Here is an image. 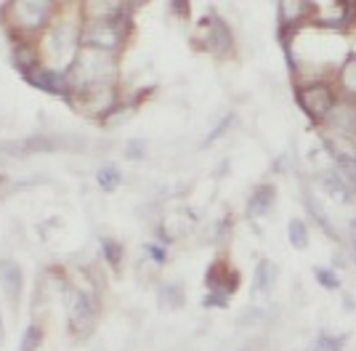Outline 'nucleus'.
<instances>
[{"label": "nucleus", "mask_w": 356, "mask_h": 351, "mask_svg": "<svg viewBox=\"0 0 356 351\" xmlns=\"http://www.w3.org/2000/svg\"><path fill=\"white\" fill-rule=\"evenodd\" d=\"M115 78V59L112 54L99 48H82L78 59H72V67L67 72V83L75 93H85L93 88H104Z\"/></svg>", "instance_id": "1"}, {"label": "nucleus", "mask_w": 356, "mask_h": 351, "mask_svg": "<svg viewBox=\"0 0 356 351\" xmlns=\"http://www.w3.org/2000/svg\"><path fill=\"white\" fill-rule=\"evenodd\" d=\"M122 21H125L122 14H115L112 19H93L80 32L85 48H99V51H107V54L118 51L120 43L125 41V32H128V27Z\"/></svg>", "instance_id": "2"}, {"label": "nucleus", "mask_w": 356, "mask_h": 351, "mask_svg": "<svg viewBox=\"0 0 356 351\" xmlns=\"http://www.w3.org/2000/svg\"><path fill=\"white\" fill-rule=\"evenodd\" d=\"M64 306L69 314V335L88 338L96 328V311L91 298L78 288H64Z\"/></svg>", "instance_id": "3"}, {"label": "nucleus", "mask_w": 356, "mask_h": 351, "mask_svg": "<svg viewBox=\"0 0 356 351\" xmlns=\"http://www.w3.org/2000/svg\"><path fill=\"white\" fill-rule=\"evenodd\" d=\"M54 14V5L51 3H43V0H19V3H11V21L19 27L21 32H35L43 30Z\"/></svg>", "instance_id": "4"}, {"label": "nucleus", "mask_w": 356, "mask_h": 351, "mask_svg": "<svg viewBox=\"0 0 356 351\" xmlns=\"http://www.w3.org/2000/svg\"><path fill=\"white\" fill-rule=\"evenodd\" d=\"M298 102H300V109H303L314 123H324V117H327L330 109L335 106V96H333L330 85L309 83L306 88L298 91Z\"/></svg>", "instance_id": "5"}, {"label": "nucleus", "mask_w": 356, "mask_h": 351, "mask_svg": "<svg viewBox=\"0 0 356 351\" xmlns=\"http://www.w3.org/2000/svg\"><path fill=\"white\" fill-rule=\"evenodd\" d=\"M27 83L45 91V93H54V96H69V83H67V75H61L56 69H48V67H35L30 69L27 75Z\"/></svg>", "instance_id": "6"}, {"label": "nucleus", "mask_w": 356, "mask_h": 351, "mask_svg": "<svg viewBox=\"0 0 356 351\" xmlns=\"http://www.w3.org/2000/svg\"><path fill=\"white\" fill-rule=\"evenodd\" d=\"M78 27L69 19H61L54 30H51V38H48V48L56 54V56H69L72 48H75V41H78Z\"/></svg>", "instance_id": "7"}, {"label": "nucleus", "mask_w": 356, "mask_h": 351, "mask_svg": "<svg viewBox=\"0 0 356 351\" xmlns=\"http://www.w3.org/2000/svg\"><path fill=\"white\" fill-rule=\"evenodd\" d=\"M324 123L333 131L343 133V136H354L356 133V104L348 102H335V106L330 109V115L324 117Z\"/></svg>", "instance_id": "8"}, {"label": "nucleus", "mask_w": 356, "mask_h": 351, "mask_svg": "<svg viewBox=\"0 0 356 351\" xmlns=\"http://www.w3.org/2000/svg\"><path fill=\"white\" fill-rule=\"evenodd\" d=\"M0 288L14 304L19 301L21 288H24V274H21V267L14 258H3L0 261Z\"/></svg>", "instance_id": "9"}, {"label": "nucleus", "mask_w": 356, "mask_h": 351, "mask_svg": "<svg viewBox=\"0 0 356 351\" xmlns=\"http://www.w3.org/2000/svg\"><path fill=\"white\" fill-rule=\"evenodd\" d=\"M202 24H205V27H210V32H205V48H210V51H216V54L229 51V45H232V35H229L226 24L218 19V16H213V14L202 21Z\"/></svg>", "instance_id": "10"}, {"label": "nucleus", "mask_w": 356, "mask_h": 351, "mask_svg": "<svg viewBox=\"0 0 356 351\" xmlns=\"http://www.w3.org/2000/svg\"><path fill=\"white\" fill-rule=\"evenodd\" d=\"M237 274L232 271V269H226L223 264H213L210 267V274H208V288L213 290V293H223L226 298L237 290Z\"/></svg>", "instance_id": "11"}, {"label": "nucleus", "mask_w": 356, "mask_h": 351, "mask_svg": "<svg viewBox=\"0 0 356 351\" xmlns=\"http://www.w3.org/2000/svg\"><path fill=\"white\" fill-rule=\"evenodd\" d=\"M274 203H277V189L271 184L258 186L256 192L250 194V200H247V213L250 216H266V213H271Z\"/></svg>", "instance_id": "12"}, {"label": "nucleus", "mask_w": 356, "mask_h": 351, "mask_svg": "<svg viewBox=\"0 0 356 351\" xmlns=\"http://www.w3.org/2000/svg\"><path fill=\"white\" fill-rule=\"evenodd\" d=\"M322 181H324L327 194H333L337 203H351L354 200V192L346 181V176H340L335 170H327V173H322Z\"/></svg>", "instance_id": "13"}, {"label": "nucleus", "mask_w": 356, "mask_h": 351, "mask_svg": "<svg viewBox=\"0 0 356 351\" xmlns=\"http://www.w3.org/2000/svg\"><path fill=\"white\" fill-rule=\"evenodd\" d=\"M277 264H271V261H260L256 269V280H253V288H256V293H271L274 290V285H277Z\"/></svg>", "instance_id": "14"}, {"label": "nucleus", "mask_w": 356, "mask_h": 351, "mask_svg": "<svg viewBox=\"0 0 356 351\" xmlns=\"http://www.w3.org/2000/svg\"><path fill=\"white\" fill-rule=\"evenodd\" d=\"M303 203H306V207H309V213L317 218V224L322 227V231L324 234H330V237H337L335 227H333V221L324 216V210H322V205H319L317 200H314V194L311 192H303Z\"/></svg>", "instance_id": "15"}, {"label": "nucleus", "mask_w": 356, "mask_h": 351, "mask_svg": "<svg viewBox=\"0 0 356 351\" xmlns=\"http://www.w3.org/2000/svg\"><path fill=\"white\" fill-rule=\"evenodd\" d=\"M348 343V335L346 332H337V335H330V332H319L314 346L309 351H343V346Z\"/></svg>", "instance_id": "16"}, {"label": "nucleus", "mask_w": 356, "mask_h": 351, "mask_svg": "<svg viewBox=\"0 0 356 351\" xmlns=\"http://www.w3.org/2000/svg\"><path fill=\"white\" fill-rule=\"evenodd\" d=\"M96 181H99V186L104 192H115L120 186V181H122V173H120L118 166H104L96 170Z\"/></svg>", "instance_id": "17"}, {"label": "nucleus", "mask_w": 356, "mask_h": 351, "mask_svg": "<svg viewBox=\"0 0 356 351\" xmlns=\"http://www.w3.org/2000/svg\"><path fill=\"white\" fill-rule=\"evenodd\" d=\"M181 304H183L181 285H162V290H159V306L162 309H178Z\"/></svg>", "instance_id": "18"}, {"label": "nucleus", "mask_w": 356, "mask_h": 351, "mask_svg": "<svg viewBox=\"0 0 356 351\" xmlns=\"http://www.w3.org/2000/svg\"><path fill=\"white\" fill-rule=\"evenodd\" d=\"M287 237H290V242H293V248L303 250L309 245V229L306 224L300 221V218H293L290 221V227H287Z\"/></svg>", "instance_id": "19"}, {"label": "nucleus", "mask_w": 356, "mask_h": 351, "mask_svg": "<svg viewBox=\"0 0 356 351\" xmlns=\"http://www.w3.org/2000/svg\"><path fill=\"white\" fill-rule=\"evenodd\" d=\"M101 248H104V258H107V264H109V267L118 269L120 264H122V245H120L118 240L107 237V240L101 242Z\"/></svg>", "instance_id": "20"}, {"label": "nucleus", "mask_w": 356, "mask_h": 351, "mask_svg": "<svg viewBox=\"0 0 356 351\" xmlns=\"http://www.w3.org/2000/svg\"><path fill=\"white\" fill-rule=\"evenodd\" d=\"M340 83L348 93H356V56H348L340 69Z\"/></svg>", "instance_id": "21"}, {"label": "nucleus", "mask_w": 356, "mask_h": 351, "mask_svg": "<svg viewBox=\"0 0 356 351\" xmlns=\"http://www.w3.org/2000/svg\"><path fill=\"white\" fill-rule=\"evenodd\" d=\"M40 341H43V330H40L38 325H30L24 335H21V343H19V351H38Z\"/></svg>", "instance_id": "22"}, {"label": "nucleus", "mask_w": 356, "mask_h": 351, "mask_svg": "<svg viewBox=\"0 0 356 351\" xmlns=\"http://www.w3.org/2000/svg\"><path fill=\"white\" fill-rule=\"evenodd\" d=\"M314 277L322 288L327 290H337L340 288V277H337L333 269H324V267H314Z\"/></svg>", "instance_id": "23"}, {"label": "nucleus", "mask_w": 356, "mask_h": 351, "mask_svg": "<svg viewBox=\"0 0 356 351\" xmlns=\"http://www.w3.org/2000/svg\"><path fill=\"white\" fill-rule=\"evenodd\" d=\"M24 149H27V152H51V149H56V144H54V139H48V136H32V139H27Z\"/></svg>", "instance_id": "24"}, {"label": "nucleus", "mask_w": 356, "mask_h": 351, "mask_svg": "<svg viewBox=\"0 0 356 351\" xmlns=\"http://www.w3.org/2000/svg\"><path fill=\"white\" fill-rule=\"evenodd\" d=\"M232 120H234V115H226V117H223V123L216 125V128H213V131H210V133L205 136V144H202V146H210V144H213V141L218 139V136H223V133L229 131V125H232Z\"/></svg>", "instance_id": "25"}, {"label": "nucleus", "mask_w": 356, "mask_h": 351, "mask_svg": "<svg viewBox=\"0 0 356 351\" xmlns=\"http://www.w3.org/2000/svg\"><path fill=\"white\" fill-rule=\"evenodd\" d=\"M146 250H149V258H152V261H157V264H165L168 253H165V248H162V245H146Z\"/></svg>", "instance_id": "26"}, {"label": "nucleus", "mask_w": 356, "mask_h": 351, "mask_svg": "<svg viewBox=\"0 0 356 351\" xmlns=\"http://www.w3.org/2000/svg\"><path fill=\"white\" fill-rule=\"evenodd\" d=\"M125 155L133 160V157H144V141H128V149Z\"/></svg>", "instance_id": "27"}, {"label": "nucleus", "mask_w": 356, "mask_h": 351, "mask_svg": "<svg viewBox=\"0 0 356 351\" xmlns=\"http://www.w3.org/2000/svg\"><path fill=\"white\" fill-rule=\"evenodd\" d=\"M205 306H229V298L221 295V293H213V295L205 298Z\"/></svg>", "instance_id": "28"}, {"label": "nucleus", "mask_w": 356, "mask_h": 351, "mask_svg": "<svg viewBox=\"0 0 356 351\" xmlns=\"http://www.w3.org/2000/svg\"><path fill=\"white\" fill-rule=\"evenodd\" d=\"M0 343H3V317H0Z\"/></svg>", "instance_id": "29"}, {"label": "nucleus", "mask_w": 356, "mask_h": 351, "mask_svg": "<svg viewBox=\"0 0 356 351\" xmlns=\"http://www.w3.org/2000/svg\"><path fill=\"white\" fill-rule=\"evenodd\" d=\"M351 227H354V234H356V218H354V221H351Z\"/></svg>", "instance_id": "30"}]
</instances>
